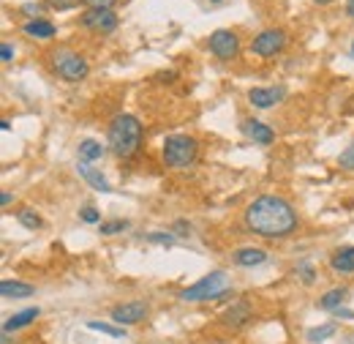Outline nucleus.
<instances>
[{
	"label": "nucleus",
	"mask_w": 354,
	"mask_h": 344,
	"mask_svg": "<svg viewBox=\"0 0 354 344\" xmlns=\"http://www.w3.org/2000/svg\"><path fill=\"white\" fill-rule=\"evenodd\" d=\"M297 224H300L297 211L292 208L289 200H284L278 194H262L245 208V227L254 235L267 238V241L292 235L297 230Z\"/></svg>",
	"instance_id": "f257e3e1"
},
{
	"label": "nucleus",
	"mask_w": 354,
	"mask_h": 344,
	"mask_svg": "<svg viewBox=\"0 0 354 344\" xmlns=\"http://www.w3.org/2000/svg\"><path fill=\"white\" fill-rule=\"evenodd\" d=\"M142 148V120L131 112H120L109 123V150L118 159H131Z\"/></svg>",
	"instance_id": "f03ea898"
},
{
	"label": "nucleus",
	"mask_w": 354,
	"mask_h": 344,
	"mask_svg": "<svg viewBox=\"0 0 354 344\" xmlns=\"http://www.w3.org/2000/svg\"><path fill=\"white\" fill-rule=\"evenodd\" d=\"M161 156H164V164L172 167V170H185L196 161L199 156V142L188 134H169L164 140V148H161Z\"/></svg>",
	"instance_id": "7ed1b4c3"
},
{
	"label": "nucleus",
	"mask_w": 354,
	"mask_h": 344,
	"mask_svg": "<svg viewBox=\"0 0 354 344\" xmlns=\"http://www.w3.org/2000/svg\"><path fill=\"white\" fill-rule=\"evenodd\" d=\"M52 68L63 82H82L90 74V63L85 55L71 52V49H60L52 55Z\"/></svg>",
	"instance_id": "20e7f679"
},
{
	"label": "nucleus",
	"mask_w": 354,
	"mask_h": 344,
	"mask_svg": "<svg viewBox=\"0 0 354 344\" xmlns=\"http://www.w3.org/2000/svg\"><path fill=\"white\" fill-rule=\"evenodd\" d=\"M223 290H226V274H223V271H213V274H207L204 279H199L196 285L185 287V290L180 293V301H185V304L213 301V298L221 295Z\"/></svg>",
	"instance_id": "39448f33"
},
{
	"label": "nucleus",
	"mask_w": 354,
	"mask_h": 344,
	"mask_svg": "<svg viewBox=\"0 0 354 344\" xmlns=\"http://www.w3.org/2000/svg\"><path fill=\"white\" fill-rule=\"evenodd\" d=\"M286 41H289L286 30H281V27H270V30H262V33L251 41V52H254V55H259V57H275V55L286 47Z\"/></svg>",
	"instance_id": "423d86ee"
},
{
	"label": "nucleus",
	"mask_w": 354,
	"mask_h": 344,
	"mask_svg": "<svg viewBox=\"0 0 354 344\" xmlns=\"http://www.w3.org/2000/svg\"><path fill=\"white\" fill-rule=\"evenodd\" d=\"M210 52L218 57V60H234L237 55H240V38H237V33H232V30H215L213 36H210Z\"/></svg>",
	"instance_id": "0eeeda50"
},
{
	"label": "nucleus",
	"mask_w": 354,
	"mask_h": 344,
	"mask_svg": "<svg viewBox=\"0 0 354 344\" xmlns=\"http://www.w3.org/2000/svg\"><path fill=\"white\" fill-rule=\"evenodd\" d=\"M148 312H150V306H148L145 301H128V304L115 306V309L109 312V317H112V323H118L120 328H126V326L142 323V320L148 317Z\"/></svg>",
	"instance_id": "6e6552de"
},
{
	"label": "nucleus",
	"mask_w": 354,
	"mask_h": 344,
	"mask_svg": "<svg viewBox=\"0 0 354 344\" xmlns=\"http://www.w3.org/2000/svg\"><path fill=\"white\" fill-rule=\"evenodd\" d=\"M82 25L96 33H112L118 27V16L115 11H107V8H87L82 14Z\"/></svg>",
	"instance_id": "1a4fd4ad"
},
{
	"label": "nucleus",
	"mask_w": 354,
	"mask_h": 344,
	"mask_svg": "<svg viewBox=\"0 0 354 344\" xmlns=\"http://www.w3.org/2000/svg\"><path fill=\"white\" fill-rule=\"evenodd\" d=\"M251 317H254L251 304H248V301H237V304H232V306L223 312L221 326L229 328V331H240V328H245V326L251 323Z\"/></svg>",
	"instance_id": "9d476101"
},
{
	"label": "nucleus",
	"mask_w": 354,
	"mask_h": 344,
	"mask_svg": "<svg viewBox=\"0 0 354 344\" xmlns=\"http://www.w3.org/2000/svg\"><path fill=\"white\" fill-rule=\"evenodd\" d=\"M284 96H286V88H251V90H248V101H251L256 109H270V107H275Z\"/></svg>",
	"instance_id": "9b49d317"
},
{
	"label": "nucleus",
	"mask_w": 354,
	"mask_h": 344,
	"mask_svg": "<svg viewBox=\"0 0 354 344\" xmlns=\"http://www.w3.org/2000/svg\"><path fill=\"white\" fill-rule=\"evenodd\" d=\"M240 129H243V134H245L248 140H254V142H259V145H270V142L275 140L273 129H270L267 123H262V120H254V118H245Z\"/></svg>",
	"instance_id": "f8f14e48"
},
{
	"label": "nucleus",
	"mask_w": 354,
	"mask_h": 344,
	"mask_svg": "<svg viewBox=\"0 0 354 344\" xmlns=\"http://www.w3.org/2000/svg\"><path fill=\"white\" fill-rule=\"evenodd\" d=\"M38 315H41V309H38V306H30V309H22V312L11 315V317L3 323V334H11V331H22V328H27L30 323H36V320H38Z\"/></svg>",
	"instance_id": "ddd939ff"
},
{
	"label": "nucleus",
	"mask_w": 354,
	"mask_h": 344,
	"mask_svg": "<svg viewBox=\"0 0 354 344\" xmlns=\"http://www.w3.org/2000/svg\"><path fill=\"white\" fill-rule=\"evenodd\" d=\"M232 263H234V265H240V268H254V265L267 263V252H264V249L245 246V249H237V252L232 254Z\"/></svg>",
	"instance_id": "4468645a"
},
{
	"label": "nucleus",
	"mask_w": 354,
	"mask_h": 344,
	"mask_svg": "<svg viewBox=\"0 0 354 344\" xmlns=\"http://www.w3.org/2000/svg\"><path fill=\"white\" fill-rule=\"evenodd\" d=\"M22 33H25V36H30V38H52V36L57 33V27H55L49 19L36 16V19H30V22H25V25H22Z\"/></svg>",
	"instance_id": "2eb2a0df"
},
{
	"label": "nucleus",
	"mask_w": 354,
	"mask_h": 344,
	"mask_svg": "<svg viewBox=\"0 0 354 344\" xmlns=\"http://www.w3.org/2000/svg\"><path fill=\"white\" fill-rule=\"evenodd\" d=\"M330 268L336 274H354V246H341L330 257Z\"/></svg>",
	"instance_id": "dca6fc26"
},
{
	"label": "nucleus",
	"mask_w": 354,
	"mask_h": 344,
	"mask_svg": "<svg viewBox=\"0 0 354 344\" xmlns=\"http://www.w3.org/2000/svg\"><path fill=\"white\" fill-rule=\"evenodd\" d=\"M77 170H79V175H82V178H85V181H87V183H90L96 191H101V194H109V191H112L109 181H107V178H104L98 170H93L87 161H79V167H77Z\"/></svg>",
	"instance_id": "f3484780"
},
{
	"label": "nucleus",
	"mask_w": 354,
	"mask_h": 344,
	"mask_svg": "<svg viewBox=\"0 0 354 344\" xmlns=\"http://www.w3.org/2000/svg\"><path fill=\"white\" fill-rule=\"evenodd\" d=\"M36 290L30 287V285H22V282H11V279H3L0 282V295L5 298V301H11V298H30Z\"/></svg>",
	"instance_id": "a211bd4d"
},
{
	"label": "nucleus",
	"mask_w": 354,
	"mask_h": 344,
	"mask_svg": "<svg viewBox=\"0 0 354 344\" xmlns=\"http://www.w3.org/2000/svg\"><path fill=\"white\" fill-rule=\"evenodd\" d=\"M346 298H349V290H346V287H336V290H330V293H325V295L319 298V309L336 312V309H341V306L346 304Z\"/></svg>",
	"instance_id": "6ab92c4d"
},
{
	"label": "nucleus",
	"mask_w": 354,
	"mask_h": 344,
	"mask_svg": "<svg viewBox=\"0 0 354 344\" xmlns=\"http://www.w3.org/2000/svg\"><path fill=\"white\" fill-rule=\"evenodd\" d=\"M336 334H338V323H325V326L311 328V331L305 334V339H308V344H319V342H327V339L336 336Z\"/></svg>",
	"instance_id": "aec40b11"
},
{
	"label": "nucleus",
	"mask_w": 354,
	"mask_h": 344,
	"mask_svg": "<svg viewBox=\"0 0 354 344\" xmlns=\"http://www.w3.org/2000/svg\"><path fill=\"white\" fill-rule=\"evenodd\" d=\"M104 156V148H101V142H96V140H82L79 142V159L82 161H98Z\"/></svg>",
	"instance_id": "412c9836"
},
{
	"label": "nucleus",
	"mask_w": 354,
	"mask_h": 344,
	"mask_svg": "<svg viewBox=\"0 0 354 344\" xmlns=\"http://www.w3.org/2000/svg\"><path fill=\"white\" fill-rule=\"evenodd\" d=\"M16 222L25 227V230H38L44 222H41V216L36 213V211H30V208H22V211H16Z\"/></svg>",
	"instance_id": "4be33fe9"
},
{
	"label": "nucleus",
	"mask_w": 354,
	"mask_h": 344,
	"mask_svg": "<svg viewBox=\"0 0 354 344\" xmlns=\"http://www.w3.org/2000/svg\"><path fill=\"white\" fill-rule=\"evenodd\" d=\"M87 328H90V331H98V334H107V336H115V339H126V328H120V326H109V323L90 320Z\"/></svg>",
	"instance_id": "5701e85b"
},
{
	"label": "nucleus",
	"mask_w": 354,
	"mask_h": 344,
	"mask_svg": "<svg viewBox=\"0 0 354 344\" xmlns=\"http://www.w3.org/2000/svg\"><path fill=\"white\" fill-rule=\"evenodd\" d=\"M126 227H128V222H126V219H112V222H104V224H98L101 235H118V233H123Z\"/></svg>",
	"instance_id": "b1692460"
},
{
	"label": "nucleus",
	"mask_w": 354,
	"mask_h": 344,
	"mask_svg": "<svg viewBox=\"0 0 354 344\" xmlns=\"http://www.w3.org/2000/svg\"><path fill=\"white\" fill-rule=\"evenodd\" d=\"M297 276H300L305 285H314V282H316V271H314V265H311L308 260L297 263Z\"/></svg>",
	"instance_id": "393cba45"
},
{
	"label": "nucleus",
	"mask_w": 354,
	"mask_h": 344,
	"mask_svg": "<svg viewBox=\"0 0 354 344\" xmlns=\"http://www.w3.org/2000/svg\"><path fill=\"white\" fill-rule=\"evenodd\" d=\"M338 167L346 170V172H354V140L349 142V148H344V153L338 156Z\"/></svg>",
	"instance_id": "a878e982"
},
{
	"label": "nucleus",
	"mask_w": 354,
	"mask_h": 344,
	"mask_svg": "<svg viewBox=\"0 0 354 344\" xmlns=\"http://www.w3.org/2000/svg\"><path fill=\"white\" fill-rule=\"evenodd\" d=\"M79 219L87 222V224H101V213H98L93 205H85V208L79 211Z\"/></svg>",
	"instance_id": "bb28decb"
},
{
	"label": "nucleus",
	"mask_w": 354,
	"mask_h": 344,
	"mask_svg": "<svg viewBox=\"0 0 354 344\" xmlns=\"http://www.w3.org/2000/svg\"><path fill=\"white\" fill-rule=\"evenodd\" d=\"M148 241L150 243H159V246H172L175 243V235L172 233H150Z\"/></svg>",
	"instance_id": "cd10ccee"
},
{
	"label": "nucleus",
	"mask_w": 354,
	"mask_h": 344,
	"mask_svg": "<svg viewBox=\"0 0 354 344\" xmlns=\"http://www.w3.org/2000/svg\"><path fill=\"white\" fill-rule=\"evenodd\" d=\"M82 3H85L87 8H107V11H112L118 0H82Z\"/></svg>",
	"instance_id": "c85d7f7f"
},
{
	"label": "nucleus",
	"mask_w": 354,
	"mask_h": 344,
	"mask_svg": "<svg viewBox=\"0 0 354 344\" xmlns=\"http://www.w3.org/2000/svg\"><path fill=\"white\" fill-rule=\"evenodd\" d=\"M79 0H46L49 8H57V11H66V8H74Z\"/></svg>",
	"instance_id": "c756f323"
},
{
	"label": "nucleus",
	"mask_w": 354,
	"mask_h": 344,
	"mask_svg": "<svg viewBox=\"0 0 354 344\" xmlns=\"http://www.w3.org/2000/svg\"><path fill=\"white\" fill-rule=\"evenodd\" d=\"M11 57H14V47H11V44H3V47H0V60L8 63Z\"/></svg>",
	"instance_id": "7c9ffc66"
},
{
	"label": "nucleus",
	"mask_w": 354,
	"mask_h": 344,
	"mask_svg": "<svg viewBox=\"0 0 354 344\" xmlns=\"http://www.w3.org/2000/svg\"><path fill=\"white\" fill-rule=\"evenodd\" d=\"M22 11H25V14H41L44 5H41V3H27V5H22Z\"/></svg>",
	"instance_id": "2f4dec72"
},
{
	"label": "nucleus",
	"mask_w": 354,
	"mask_h": 344,
	"mask_svg": "<svg viewBox=\"0 0 354 344\" xmlns=\"http://www.w3.org/2000/svg\"><path fill=\"white\" fill-rule=\"evenodd\" d=\"M333 315H338V317H344V320H354V312H349V309H344V306H341V309H336Z\"/></svg>",
	"instance_id": "473e14b6"
},
{
	"label": "nucleus",
	"mask_w": 354,
	"mask_h": 344,
	"mask_svg": "<svg viewBox=\"0 0 354 344\" xmlns=\"http://www.w3.org/2000/svg\"><path fill=\"white\" fill-rule=\"evenodd\" d=\"M11 200H14V197H11V191H3V194H0V205H3V208H5V205H11Z\"/></svg>",
	"instance_id": "72a5a7b5"
},
{
	"label": "nucleus",
	"mask_w": 354,
	"mask_h": 344,
	"mask_svg": "<svg viewBox=\"0 0 354 344\" xmlns=\"http://www.w3.org/2000/svg\"><path fill=\"white\" fill-rule=\"evenodd\" d=\"M346 14H349V16H354V0H349V3H346Z\"/></svg>",
	"instance_id": "f704fd0d"
},
{
	"label": "nucleus",
	"mask_w": 354,
	"mask_h": 344,
	"mask_svg": "<svg viewBox=\"0 0 354 344\" xmlns=\"http://www.w3.org/2000/svg\"><path fill=\"white\" fill-rule=\"evenodd\" d=\"M314 3H319V5H330L333 0H314Z\"/></svg>",
	"instance_id": "c9c22d12"
},
{
	"label": "nucleus",
	"mask_w": 354,
	"mask_h": 344,
	"mask_svg": "<svg viewBox=\"0 0 354 344\" xmlns=\"http://www.w3.org/2000/svg\"><path fill=\"white\" fill-rule=\"evenodd\" d=\"M344 342H346V344H354V336H346V339H344Z\"/></svg>",
	"instance_id": "e433bc0d"
},
{
	"label": "nucleus",
	"mask_w": 354,
	"mask_h": 344,
	"mask_svg": "<svg viewBox=\"0 0 354 344\" xmlns=\"http://www.w3.org/2000/svg\"><path fill=\"white\" fill-rule=\"evenodd\" d=\"M352 55H354V44H352Z\"/></svg>",
	"instance_id": "4c0bfd02"
},
{
	"label": "nucleus",
	"mask_w": 354,
	"mask_h": 344,
	"mask_svg": "<svg viewBox=\"0 0 354 344\" xmlns=\"http://www.w3.org/2000/svg\"><path fill=\"white\" fill-rule=\"evenodd\" d=\"M215 3H218V0H215Z\"/></svg>",
	"instance_id": "58836bf2"
}]
</instances>
